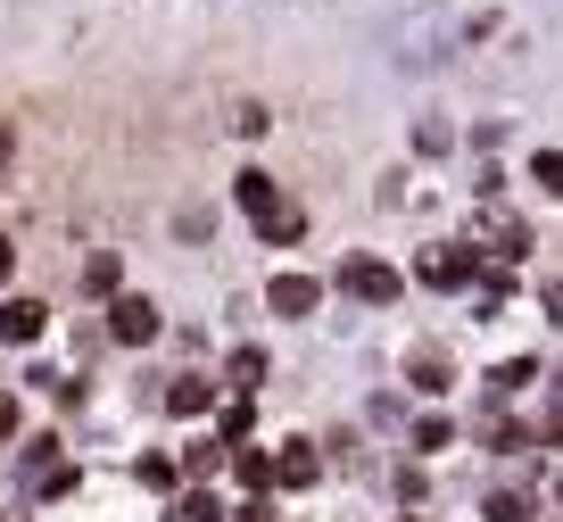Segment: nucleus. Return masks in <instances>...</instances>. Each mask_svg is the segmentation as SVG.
<instances>
[{
  "label": "nucleus",
  "instance_id": "f257e3e1",
  "mask_svg": "<svg viewBox=\"0 0 563 522\" xmlns=\"http://www.w3.org/2000/svg\"><path fill=\"white\" fill-rule=\"evenodd\" d=\"M241 208L257 216L265 241H290V232H299V208L274 192V174H265V166H249V174H241Z\"/></svg>",
  "mask_w": 563,
  "mask_h": 522
},
{
  "label": "nucleus",
  "instance_id": "f03ea898",
  "mask_svg": "<svg viewBox=\"0 0 563 522\" xmlns=\"http://www.w3.org/2000/svg\"><path fill=\"white\" fill-rule=\"evenodd\" d=\"M340 291H356L365 307H398L406 274H398V265H382V258H349V265H340Z\"/></svg>",
  "mask_w": 563,
  "mask_h": 522
},
{
  "label": "nucleus",
  "instance_id": "7ed1b4c3",
  "mask_svg": "<svg viewBox=\"0 0 563 522\" xmlns=\"http://www.w3.org/2000/svg\"><path fill=\"white\" fill-rule=\"evenodd\" d=\"M108 340H124V348H150V340H158V307L124 291L117 307H108Z\"/></svg>",
  "mask_w": 563,
  "mask_h": 522
},
{
  "label": "nucleus",
  "instance_id": "20e7f679",
  "mask_svg": "<svg viewBox=\"0 0 563 522\" xmlns=\"http://www.w3.org/2000/svg\"><path fill=\"white\" fill-rule=\"evenodd\" d=\"M316 298H323L316 274H274V282H265V307H274V315H316Z\"/></svg>",
  "mask_w": 563,
  "mask_h": 522
},
{
  "label": "nucleus",
  "instance_id": "39448f33",
  "mask_svg": "<svg viewBox=\"0 0 563 522\" xmlns=\"http://www.w3.org/2000/svg\"><path fill=\"white\" fill-rule=\"evenodd\" d=\"M42 324H51V307H42V298H9V307H0V340H9V348H34Z\"/></svg>",
  "mask_w": 563,
  "mask_h": 522
},
{
  "label": "nucleus",
  "instance_id": "423d86ee",
  "mask_svg": "<svg viewBox=\"0 0 563 522\" xmlns=\"http://www.w3.org/2000/svg\"><path fill=\"white\" fill-rule=\"evenodd\" d=\"M208 406H216V382H191V373H183V382L166 390V415H183V423L208 415Z\"/></svg>",
  "mask_w": 563,
  "mask_h": 522
},
{
  "label": "nucleus",
  "instance_id": "0eeeda50",
  "mask_svg": "<svg viewBox=\"0 0 563 522\" xmlns=\"http://www.w3.org/2000/svg\"><path fill=\"white\" fill-rule=\"evenodd\" d=\"M316 472H323V465H316V448H282L274 481H282V489H307V481H316Z\"/></svg>",
  "mask_w": 563,
  "mask_h": 522
},
{
  "label": "nucleus",
  "instance_id": "6e6552de",
  "mask_svg": "<svg viewBox=\"0 0 563 522\" xmlns=\"http://www.w3.org/2000/svg\"><path fill=\"white\" fill-rule=\"evenodd\" d=\"M406 373H415V390H448V357H440V348H415Z\"/></svg>",
  "mask_w": 563,
  "mask_h": 522
},
{
  "label": "nucleus",
  "instance_id": "1a4fd4ad",
  "mask_svg": "<svg viewBox=\"0 0 563 522\" xmlns=\"http://www.w3.org/2000/svg\"><path fill=\"white\" fill-rule=\"evenodd\" d=\"M422 274L440 282V291H456V282L473 274V258H464V249H440V258H422Z\"/></svg>",
  "mask_w": 563,
  "mask_h": 522
},
{
  "label": "nucleus",
  "instance_id": "9d476101",
  "mask_svg": "<svg viewBox=\"0 0 563 522\" xmlns=\"http://www.w3.org/2000/svg\"><path fill=\"white\" fill-rule=\"evenodd\" d=\"M530 183H539L547 199H563V150H539V157H530Z\"/></svg>",
  "mask_w": 563,
  "mask_h": 522
},
{
  "label": "nucleus",
  "instance_id": "9b49d317",
  "mask_svg": "<svg viewBox=\"0 0 563 522\" xmlns=\"http://www.w3.org/2000/svg\"><path fill=\"white\" fill-rule=\"evenodd\" d=\"M166 522H224V505L208 498V489H191V498H175V514Z\"/></svg>",
  "mask_w": 563,
  "mask_h": 522
},
{
  "label": "nucleus",
  "instance_id": "f8f14e48",
  "mask_svg": "<svg viewBox=\"0 0 563 522\" xmlns=\"http://www.w3.org/2000/svg\"><path fill=\"white\" fill-rule=\"evenodd\" d=\"M448 439H456V423H448V415H422V423H415V448H422V456H440Z\"/></svg>",
  "mask_w": 563,
  "mask_h": 522
},
{
  "label": "nucleus",
  "instance_id": "ddd939ff",
  "mask_svg": "<svg viewBox=\"0 0 563 522\" xmlns=\"http://www.w3.org/2000/svg\"><path fill=\"white\" fill-rule=\"evenodd\" d=\"M232 382H241V390L265 382V348H232Z\"/></svg>",
  "mask_w": 563,
  "mask_h": 522
},
{
  "label": "nucleus",
  "instance_id": "4468645a",
  "mask_svg": "<svg viewBox=\"0 0 563 522\" xmlns=\"http://www.w3.org/2000/svg\"><path fill=\"white\" fill-rule=\"evenodd\" d=\"M489 522H530V505L514 498V489H497V498H489Z\"/></svg>",
  "mask_w": 563,
  "mask_h": 522
},
{
  "label": "nucleus",
  "instance_id": "2eb2a0df",
  "mask_svg": "<svg viewBox=\"0 0 563 522\" xmlns=\"http://www.w3.org/2000/svg\"><path fill=\"white\" fill-rule=\"evenodd\" d=\"M539 307H547V324L563 331V282H547V291H539Z\"/></svg>",
  "mask_w": 563,
  "mask_h": 522
},
{
  "label": "nucleus",
  "instance_id": "dca6fc26",
  "mask_svg": "<svg viewBox=\"0 0 563 522\" xmlns=\"http://www.w3.org/2000/svg\"><path fill=\"white\" fill-rule=\"evenodd\" d=\"M0 439H18V399L0 390Z\"/></svg>",
  "mask_w": 563,
  "mask_h": 522
},
{
  "label": "nucleus",
  "instance_id": "f3484780",
  "mask_svg": "<svg viewBox=\"0 0 563 522\" xmlns=\"http://www.w3.org/2000/svg\"><path fill=\"white\" fill-rule=\"evenodd\" d=\"M9 265H18V249H9V232H0V282H9Z\"/></svg>",
  "mask_w": 563,
  "mask_h": 522
},
{
  "label": "nucleus",
  "instance_id": "a211bd4d",
  "mask_svg": "<svg viewBox=\"0 0 563 522\" xmlns=\"http://www.w3.org/2000/svg\"><path fill=\"white\" fill-rule=\"evenodd\" d=\"M9 141H18V133H9V117H0V166H9Z\"/></svg>",
  "mask_w": 563,
  "mask_h": 522
},
{
  "label": "nucleus",
  "instance_id": "6ab92c4d",
  "mask_svg": "<svg viewBox=\"0 0 563 522\" xmlns=\"http://www.w3.org/2000/svg\"><path fill=\"white\" fill-rule=\"evenodd\" d=\"M398 522H422V514H398Z\"/></svg>",
  "mask_w": 563,
  "mask_h": 522
},
{
  "label": "nucleus",
  "instance_id": "aec40b11",
  "mask_svg": "<svg viewBox=\"0 0 563 522\" xmlns=\"http://www.w3.org/2000/svg\"><path fill=\"white\" fill-rule=\"evenodd\" d=\"M555 498H563V481H555Z\"/></svg>",
  "mask_w": 563,
  "mask_h": 522
}]
</instances>
